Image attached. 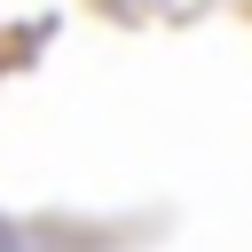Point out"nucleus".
<instances>
[]
</instances>
